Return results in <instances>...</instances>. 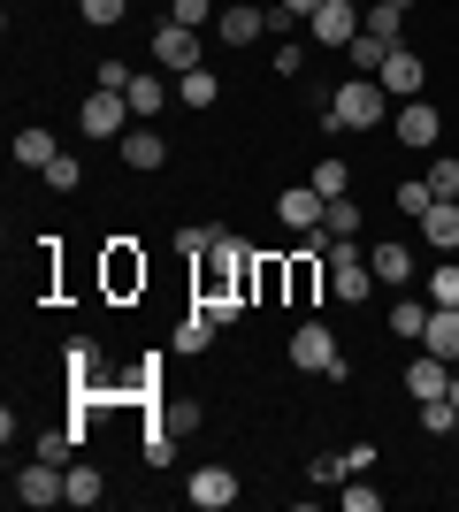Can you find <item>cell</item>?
Returning <instances> with one entry per match:
<instances>
[{"label": "cell", "mask_w": 459, "mask_h": 512, "mask_svg": "<svg viewBox=\"0 0 459 512\" xmlns=\"http://www.w3.org/2000/svg\"><path fill=\"white\" fill-rule=\"evenodd\" d=\"M383 100H391L383 77H345V85L329 92V123L337 130H375L383 123Z\"/></svg>", "instance_id": "obj_1"}, {"label": "cell", "mask_w": 459, "mask_h": 512, "mask_svg": "<svg viewBox=\"0 0 459 512\" xmlns=\"http://www.w3.org/2000/svg\"><path fill=\"white\" fill-rule=\"evenodd\" d=\"M360 8H368V0H322V8H314V16H306V39L322 46H337V54H345L352 39H360V31H368V23H360Z\"/></svg>", "instance_id": "obj_2"}, {"label": "cell", "mask_w": 459, "mask_h": 512, "mask_svg": "<svg viewBox=\"0 0 459 512\" xmlns=\"http://www.w3.org/2000/svg\"><path fill=\"white\" fill-rule=\"evenodd\" d=\"M291 367H306V375H329V383H337V375H345V352H337V337H329L322 321H299V329H291Z\"/></svg>", "instance_id": "obj_3"}, {"label": "cell", "mask_w": 459, "mask_h": 512, "mask_svg": "<svg viewBox=\"0 0 459 512\" xmlns=\"http://www.w3.org/2000/svg\"><path fill=\"white\" fill-rule=\"evenodd\" d=\"M131 123H138L131 100H123V92H100V85H92V100L77 107V130H85V138H123Z\"/></svg>", "instance_id": "obj_4"}, {"label": "cell", "mask_w": 459, "mask_h": 512, "mask_svg": "<svg viewBox=\"0 0 459 512\" xmlns=\"http://www.w3.org/2000/svg\"><path fill=\"white\" fill-rule=\"evenodd\" d=\"M375 77H383V92H391V100H421V77H429V69H421V54H414V46H391Z\"/></svg>", "instance_id": "obj_5"}, {"label": "cell", "mask_w": 459, "mask_h": 512, "mask_svg": "<svg viewBox=\"0 0 459 512\" xmlns=\"http://www.w3.org/2000/svg\"><path fill=\"white\" fill-rule=\"evenodd\" d=\"M153 62L176 69V77H184V69H199V31H184V23H161V31H153Z\"/></svg>", "instance_id": "obj_6"}, {"label": "cell", "mask_w": 459, "mask_h": 512, "mask_svg": "<svg viewBox=\"0 0 459 512\" xmlns=\"http://www.w3.org/2000/svg\"><path fill=\"white\" fill-rule=\"evenodd\" d=\"M184 497H192L199 512H222V505H238V474L230 467H199L192 482H184Z\"/></svg>", "instance_id": "obj_7"}, {"label": "cell", "mask_w": 459, "mask_h": 512, "mask_svg": "<svg viewBox=\"0 0 459 512\" xmlns=\"http://www.w3.org/2000/svg\"><path fill=\"white\" fill-rule=\"evenodd\" d=\"M115 146H123V169H138V176H153L161 169V161H169V138H161V130H123V138H115Z\"/></svg>", "instance_id": "obj_8"}, {"label": "cell", "mask_w": 459, "mask_h": 512, "mask_svg": "<svg viewBox=\"0 0 459 512\" xmlns=\"http://www.w3.org/2000/svg\"><path fill=\"white\" fill-rule=\"evenodd\" d=\"M261 31H268V8H261V0H238V8H222V16H215V39H230V46H253Z\"/></svg>", "instance_id": "obj_9"}, {"label": "cell", "mask_w": 459, "mask_h": 512, "mask_svg": "<svg viewBox=\"0 0 459 512\" xmlns=\"http://www.w3.org/2000/svg\"><path fill=\"white\" fill-rule=\"evenodd\" d=\"M169 77H161V69H138V77H131V85H123V100H131V115H138V123H153V115H161V107H169Z\"/></svg>", "instance_id": "obj_10"}, {"label": "cell", "mask_w": 459, "mask_h": 512, "mask_svg": "<svg viewBox=\"0 0 459 512\" xmlns=\"http://www.w3.org/2000/svg\"><path fill=\"white\" fill-rule=\"evenodd\" d=\"M322 207H329V199L314 192V184H291V192L276 199V214H284V230H322Z\"/></svg>", "instance_id": "obj_11"}, {"label": "cell", "mask_w": 459, "mask_h": 512, "mask_svg": "<svg viewBox=\"0 0 459 512\" xmlns=\"http://www.w3.org/2000/svg\"><path fill=\"white\" fill-rule=\"evenodd\" d=\"M215 337H222V321L207 314V306H192V314L176 321V360H199V352H207Z\"/></svg>", "instance_id": "obj_12"}, {"label": "cell", "mask_w": 459, "mask_h": 512, "mask_svg": "<svg viewBox=\"0 0 459 512\" xmlns=\"http://www.w3.org/2000/svg\"><path fill=\"white\" fill-rule=\"evenodd\" d=\"M421 245H437V253H459V199H437V207L421 214Z\"/></svg>", "instance_id": "obj_13"}, {"label": "cell", "mask_w": 459, "mask_h": 512, "mask_svg": "<svg viewBox=\"0 0 459 512\" xmlns=\"http://www.w3.org/2000/svg\"><path fill=\"white\" fill-rule=\"evenodd\" d=\"M421 352L459 360V306H429V329H421Z\"/></svg>", "instance_id": "obj_14"}, {"label": "cell", "mask_w": 459, "mask_h": 512, "mask_svg": "<svg viewBox=\"0 0 459 512\" xmlns=\"http://www.w3.org/2000/svg\"><path fill=\"white\" fill-rule=\"evenodd\" d=\"M314 283H322V245L306 237V253H299V260H284V291L306 306V299H314Z\"/></svg>", "instance_id": "obj_15"}, {"label": "cell", "mask_w": 459, "mask_h": 512, "mask_svg": "<svg viewBox=\"0 0 459 512\" xmlns=\"http://www.w3.org/2000/svg\"><path fill=\"white\" fill-rule=\"evenodd\" d=\"M368 268H375V283H383V291L414 283V253H406V245H368Z\"/></svg>", "instance_id": "obj_16"}, {"label": "cell", "mask_w": 459, "mask_h": 512, "mask_svg": "<svg viewBox=\"0 0 459 512\" xmlns=\"http://www.w3.org/2000/svg\"><path fill=\"white\" fill-rule=\"evenodd\" d=\"M406 390H414V406H421V398H452V367H444L437 352H429V360H414V367H406Z\"/></svg>", "instance_id": "obj_17"}, {"label": "cell", "mask_w": 459, "mask_h": 512, "mask_svg": "<svg viewBox=\"0 0 459 512\" xmlns=\"http://www.w3.org/2000/svg\"><path fill=\"white\" fill-rule=\"evenodd\" d=\"M398 138H406V146H437V107L406 100V107H398Z\"/></svg>", "instance_id": "obj_18"}, {"label": "cell", "mask_w": 459, "mask_h": 512, "mask_svg": "<svg viewBox=\"0 0 459 512\" xmlns=\"http://www.w3.org/2000/svg\"><path fill=\"white\" fill-rule=\"evenodd\" d=\"M360 23H368L383 46H406V8H383V0H368V8H360Z\"/></svg>", "instance_id": "obj_19"}, {"label": "cell", "mask_w": 459, "mask_h": 512, "mask_svg": "<svg viewBox=\"0 0 459 512\" xmlns=\"http://www.w3.org/2000/svg\"><path fill=\"white\" fill-rule=\"evenodd\" d=\"M176 100L192 107V115H199V107H215V100H222V85H215V69H184V77H176Z\"/></svg>", "instance_id": "obj_20"}, {"label": "cell", "mask_w": 459, "mask_h": 512, "mask_svg": "<svg viewBox=\"0 0 459 512\" xmlns=\"http://www.w3.org/2000/svg\"><path fill=\"white\" fill-rule=\"evenodd\" d=\"M54 153H62V146H54V130H16V169H39L46 176Z\"/></svg>", "instance_id": "obj_21"}, {"label": "cell", "mask_w": 459, "mask_h": 512, "mask_svg": "<svg viewBox=\"0 0 459 512\" xmlns=\"http://www.w3.org/2000/svg\"><path fill=\"white\" fill-rule=\"evenodd\" d=\"M108 291H146V260H138L131 245H115V253H108Z\"/></svg>", "instance_id": "obj_22"}, {"label": "cell", "mask_w": 459, "mask_h": 512, "mask_svg": "<svg viewBox=\"0 0 459 512\" xmlns=\"http://www.w3.org/2000/svg\"><path fill=\"white\" fill-rule=\"evenodd\" d=\"M108 497V482H100V467H85V459H69V505L85 512V505H100Z\"/></svg>", "instance_id": "obj_23"}, {"label": "cell", "mask_w": 459, "mask_h": 512, "mask_svg": "<svg viewBox=\"0 0 459 512\" xmlns=\"http://www.w3.org/2000/svg\"><path fill=\"white\" fill-rule=\"evenodd\" d=\"M429 306H459V260L437 253V268H429Z\"/></svg>", "instance_id": "obj_24"}, {"label": "cell", "mask_w": 459, "mask_h": 512, "mask_svg": "<svg viewBox=\"0 0 459 512\" xmlns=\"http://www.w3.org/2000/svg\"><path fill=\"white\" fill-rule=\"evenodd\" d=\"M383 54H391V46L375 39V31H360V39L345 46V62H352V77H375V69H383Z\"/></svg>", "instance_id": "obj_25"}, {"label": "cell", "mask_w": 459, "mask_h": 512, "mask_svg": "<svg viewBox=\"0 0 459 512\" xmlns=\"http://www.w3.org/2000/svg\"><path fill=\"white\" fill-rule=\"evenodd\" d=\"M176 245H184V253H192V260H215L222 245H230V230H222V222H199V230H184V237H176Z\"/></svg>", "instance_id": "obj_26"}, {"label": "cell", "mask_w": 459, "mask_h": 512, "mask_svg": "<svg viewBox=\"0 0 459 512\" xmlns=\"http://www.w3.org/2000/svg\"><path fill=\"white\" fill-rule=\"evenodd\" d=\"M92 375H100V352H92V337H77L69 344V383H77V398L92 390Z\"/></svg>", "instance_id": "obj_27"}, {"label": "cell", "mask_w": 459, "mask_h": 512, "mask_svg": "<svg viewBox=\"0 0 459 512\" xmlns=\"http://www.w3.org/2000/svg\"><path fill=\"white\" fill-rule=\"evenodd\" d=\"M345 474H352V459H345V451H322V459L306 467V482H314V490H337Z\"/></svg>", "instance_id": "obj_28"}, {"label": "cell", "mask_w": 459, "mask_h": 512, "mask_svg": "<svg viewBox=\"0 0 459 512\" xmlns=\"http://www.w3.org/2000/svg\"><path fill=\"white\" fill-rule=\"evenodd\" d=\"M322 230L329 237H360V207H352V199H329V207H322Z\"/></svg>", "instance_id": "obj_29"}, {"label": "cell", "mask_w": 459, "mask_h": 512, "mask_svg": "<svg viewBox=\"0 0 459 512\" xmlns=\"http://www.w3.org/2000/svg\"><path fill=\"white\" fill-rule=\"evenodd\" d=\"M421 428H429V436H452V428H459V406H452V398H421Z\"/></svg>", "instance_id": "obj_30"}, {"label": "cell", "mask_w": 459, "mask_h": 512, "mask_svg": "<svg viewBox=\"0 0 459 512\" xmlns=\"http://www.w3.org/2000/svg\"><path fill=\"white\" fill-rule=\"evenodd\" d=\"M222 8L215 0H169V23H184V31H199V23H215Z\"/></svg>", "instance_id": "obj_31"}, {"label": "cell", "mask_w": 459, "mask_h": 512, "mask_svg": "<svg viewBox=\"0 0 459 512\" xmlns=\"http://www.w3.org/2000/svg\"><path fill=\"white\" fill-rule=\"evenodd\" d=\"M345 184H352V169L337 161V153H329L322 169H314V192H322V199H345Z\"/></svg>", "instance_id": "obj_32"}, {"label": "cell", "mask_w": 459, "mask_h": 512, "mask_svg": "<svg viewBox=\"0 0 459 512\" xmlns=\"http://www.w3.org/2000/svg\"><path fill=\"white\" fill-rule=\"evenodd\" d=\"M429 207H437V192H429V176H421V184H398V214H414V222H421Z\"/></svg>", "instance_id": "obj_33"}, {"label": "cell", "mask_w": 459, "mask_h": 512, "mask_svg": "<svg viewBox=\"0 0 459 512\" xmlns=\"http://www.w3.org/2000/svg\"><path fill=\"white\" fill-rule=\"evenodd\" d=\"M169 459H176V428L153 421V428H146V467H169Z\"/></svg>", "instance_id": "obj_34"}, {"label": "cell", "mask_w": 459, "mask_h": 512, "mask_svg": "<svg viewBox=\"0 0 459 512\" xmlns=\"http://www.w3.org/2000/svg\"><path fill=\"white\" fill-rule=\"evenodd\" d=\"M391 329L406 344H421V329H429V306H391Z\"/></svg>", "instance_id": "obj_35"}, {"label": "cell", "mask_w": 459, "mask_h": 512, "mask_svg": "<svg viewBox=\"0 0 459 512\" xmlns=\"http://www.w3.org/2000/svg\"><path fill=\"white\" fill-rule=\"evenodd\" d=\"M429 192H437V199H459V153H444L437 169H429Z\"/></svg>", "instance_id": "obj_36"}, {"label": "cell", "mask_w": 459, "mask_h": 512, "mask_svg": "<svg viewBox=\"0 0 459 512\" xmlns=\"http://www.w3.org/2000/svg\"><path fill=\"white\" fill-rule=\"evenodd\" d=\"M46 184H54V192H77V184H85V169H77L69 153H54V161H46Z\"/></svg>", "instance_id": "obj_37"}, {"label": "cell", "mask_w": 459, "mask_h": 512, "mask_svg": "<svg viewBox=\"0 0 459 512\" xmlns=\"http://www.w3.org/2000/svg\"><path fill=\"white\" fill-rule=\"evenodd\" d=\"M306 62H314V54H306L299 39H276V77H299Z\"/></svg>", "instance_id": "obj_38"}, {"label": "cell", "mask_w": 459, "mask_h": 512, "mask_svg": "<svg viewBox=\"0 0 459 512\" xmlns=\"http://www.w3.org/2000/svg\"><path fill=\"white\" fill-rule=\"evenodd\" d=\"M345 505L352 512H375V505H383V490H368V474H345Z\"/></svg>", "instance_id": "obj_39"}, {"label": "cell", "mask_w": 459, "mask_h": 512, "mask_svg": "<svg viewBox=\"0 0 459 512\" xmlns=\"http://www.w3.org/2000/svg\"><path fill=\"white\" fill-rule=\"evenodd\" d=\"M77 8H85V23H100V31H108V23H123V8H131V0H77Z\"/></svg>", "instance_id": "obj_40"}, {"label": "cell", "mask_w": 459, "mask_h": 512, "mask_svg": "<svg viewBox=\"0 0 459 512\" xmlns=\"http://www.w3.org/2000/svg\"><path fill=\"white\" fill-rule=\"evenodd\" d=\"M131 77H138L131 62H100V69H92V85H100V92H123V85H131Z\"/></svg>", "instance_id": "obj_41"}, {"label": "cell", "mask_w": 459, "mask_h": 512, "mask_svg": "<svg viewBox=\"0 0 459 512\" xmlns=\"http://www.w3.org/2000/svg\"><path fill=\"white\" fill-rule=\"evenodd\" d=\"M153 421H161V428H192V421H199V406H192V398H169V406L153 413Z\"/></svg>", "instance_id": "obj_42"}, {"label": "cell", "mask_w": 459, "mask_h": 512, "mask_svg": "<svg viewBox=\"0 0 459 512\" xmlns=\"http://www.w3.org/2000/svg\"><path fill=\"white\" fill-rule=\"evenodd\" d=\"M284 291V260H261V276H253V299H276Z\"/></svg>", "instance_id": "obj_43"}, {"label": "cell", "mask_w": 459, "mask_h": 512, "mask_svg": "<svg viewBox=\"0 0 459 512\" xmlns=\"http://www.w3.org/2000/svg\"><path fill=\"white\" fill-rule=\"evenodd\" d=\"M276 8H284L291 23H306V16H314V8H322V0H276Z\"/></svg>", "instance_id": "obj_44"}, {"label": "cell", "mask_w": 459, "mask_h": 512, "mask_svg": "<svg viewBox=\"0 0 459 512\" xmlns=\"http://www.w3.org/2000/svg\"><path fill=\"white\" fill-rule=\"evenodd\" d=\"M452 406H459V367H452Z\"/></svg>", "instance_id": "obj_45"}, {"label": "cell", "mask_w": 459, "mask_h": 512, "mask_svg": "<svg viewBox=\"0 0 459 512\" xmlns=\"http://www.w3.org/2000/svg\"><path fill=\"white\" fill-rule=\"evenodd\" d=\"M383 8H414V0H383Z\"/></svg>", "instance_id": "obj_46"}]
</instances>
